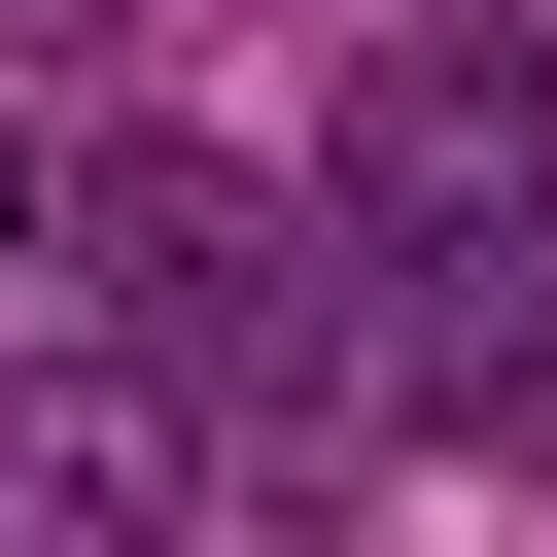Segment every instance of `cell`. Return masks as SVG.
Segmentation results:
<instances>
[{"mask_svg":"<svg viewBox=\"0 0 557 557\" xmlns=\"http://www.w3.org/2000/svg\"><path fill=\"white\" fill-rule=\"evenodd\" d=\"M348 278H383V348L453 383V418H522L557 383V35H487V0H418L383 70H348Z\"/></svg>","mask_w":557,"mask_h":557,"instance_id":"1","label":"cell"},{"mask_svg":"<svg viewBox=\"0 0 557 557\" xmlns=\"http://www.w3.org/2000/svg\"><path fill=\"white\" fill-rule=\"evenodd\" d=\"M70 278H104V313L209 383V418H348V383H383L348 209H278V174H174V139H139V174H70Z\"/></svg>","mask_w":557,"mask_h":557,"instance_id":"2","label":"cell"},{"mask_svg":"<svg viewBox=\"0 0 557 557\" xmlns=\"http://www.w3.org/2000/svg\"><path fill=\"white\" fill-rule=\"evenodd\" d=\"M0 522H209V383H104V348H0Z\"/></svg>","mask_w":557,"mask_h":557,"instance_id":"3","label":"cell"},{"mask_svg":"<svg viewBox=\"0 0 557 557\" xmlns=\"http://www.w3.org/2000/svg\"><path fill=\"white\" fill-rule=\"evenodd\" d=\"M0 278H70V139H35V104H0Z\"/></svg>","mask_w":557,"mask_h":557,"instance_id":"4","label":"cell"},{"mask_svg":"<svg viewBox=\"0 0 557 557\" xmlns=\"http://www.w3.org/2000/svg\"><path fill=\"white\" fill-rule=\"evenodd\" d=\"M104 35H139V0H0V70H104Z\"/></svg>","mask_w":557,"mask_h":557,"instance_id":"5","label":"cell"},{"mask_svg":"<svg viewBox=\"0 0 557 557\" xmlns=\"http://www.w3.org/2000/svg\"><path fill=\"white\" fill-rule=\"evenodd\" d=\"M487 35H557V0H487Z\"/></svg>","mask_w":557,"mask_h":557,"instance_id":"6","label":"cell"}]
</instances>
